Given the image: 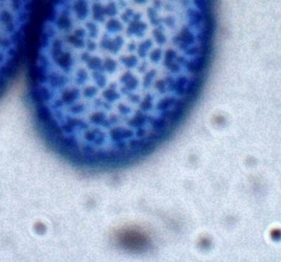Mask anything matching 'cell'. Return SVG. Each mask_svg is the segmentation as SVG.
Returning <instances> with one entry per match:
<instances>
[{"instance_id":"1","label":"cell","mask_w":281,"mask_h":262,"mask_svg":"<svg viewBox=\"0 0 281 262\" xmlns=\"http://www.w3.org/2000/svg\"><path fill=\"white\" fill-rule=\"evenodd\" d=\"M119 242L128 248L136 249L142 247L146 243V238L140 233L135 230H124L118 236Z\"/></svg>"},{"instance_id":"2","label":"cell","mask_w":281,"mask_h":262,"mask_svg":"<svg viewBox=\"0 0 281 262\" xmlns=\"http://www.w3.org/2000/svg\"><path fill=\"white\" fill-rule=\"evenodd\" d=\"M204 63H205V59L203 57L198 58L194 60V61L190 62L187 64V68H188L190 71L196 72L198 71V70H200L202 67L203 66Z\"/></svg>"},{"instance_id":"3","label":"cell","mask_w":281,"mask_h":262,"mask_svg":"<svg viewBox=\"0 0 281 262\" xmlns=\"http://www.w3.org/2000/svg\"><path fill=\"white\" fill-rule=\"evenodd\" d=\"M179 37L181 42L186 44H192V43L194 42V40H195L193 35L190 32L188 28H184L183 30H182V32Z\"/></svg>"},{"instance_id":"4","label":"cell","mask_w":281,"mask_h":262,"mask_svg":"<svg viewBox=\"0 0 281 262\" xmlns=\"http://www.w3.org/2000/svg\"><path fill=\"white\" fill-rule=\"evenodd\" d=\"M155 75V70H151L149 73H148L146 74V75L145 76L143 80V86L145 88H147L148 86H150L151 81L154 78V76Z\"/></svg>"},{"instance_id":"5","label":"cell","mask_w":281,"mask_h":262,"mask_svg":"<svg viewBox=\"0 0 281 262\" xmlns=\"http://www.w3.org/2000/svg\"><path fill=\"white\" fill-rule=\"evenodd\" d=\"M153 35H154L156 41H157L158 44H164V43L165 42V41H166L165 35H163L162 33L160 32V31L158 30V29H155V30L153 31Z\"/></svg>"},{"instance_id":"6","label":"cell","mask_w":281,"mask_h":262,"mask_svg":"<svg viewBox=\"0 0 281 262\" xmlns=\"http://www.w3.org/2000/svg\"><path fill=\"white\" fill-rule=\"evenodd\" d=\"M176 57V53L173 51L172 50H169L166 53V57H165V64L167 66H169L172 63V60Z\"/></svg>"},{"instance_id":"7","label":"cell","mask_w":281,"mask_h":262,"mask_svg":"<svg viewBox=\"0 0 281 262\" xmlns=\"http://www.w3.org/2000/svg\"><path fill=\"white\" fill-rule=\"evenodd\" d=\"M161 57V50L155 49L150 54V59L153 62H158Z\"/></svg>"},{"instance_id":"8","label":"cell","mask_w":281,"mask_h":262,"mask_svg":"<svg viewBox=\"0 0 281 262\" xmlns=\"http://www.w3.org/2000/svg\"><path fill=\"white\" fill-rule=\"evenodd\" d=\"M156 87L161 93H163L165 91V82L162 80H159L156 82Z\"/></svg>"},{"instance_id":"9","label":"cell","mask_w":281,"mask_h":262,"mask_svg":"<svg viewBox=\"0 0 281 262\" xmlns=\"http://www.w3.org/2000/svg\"><path fill=\"white\" fill-rule=\"evenodd\" d=\"M168 67H169V69L171 70V71L174 72H174H177L179 70V67L178 66V65L172 63L170 64Z\"/></svg>"},{"instance_id":"10","label":"cell","mask_w":281,"mask_h":262,"mask_svg":"<svg viewBox=\"0 0 281 262\" xmlns=\"http://www.w3.org/2000/svg\"><path fill=\"white\" fill-rule=\"evenodd\" d=\"M198 52V48H192V49H190L189 50L187 51V53H188L189 55H194Z\"/></svg>"},{"instance_id":"11","label":"cell","mask_w":281,"mask_h":262,"mask_svg":"<svg viewBox=\"0 0 281 262\" xmlns=\"http://www.w3.org/2000/svg\"><path fill=\"white\" fill-rule=\"evenodd\" d=\"M184 61V58H179V62H181V63H183V62Z\"/></svg>"}]
</instances>
